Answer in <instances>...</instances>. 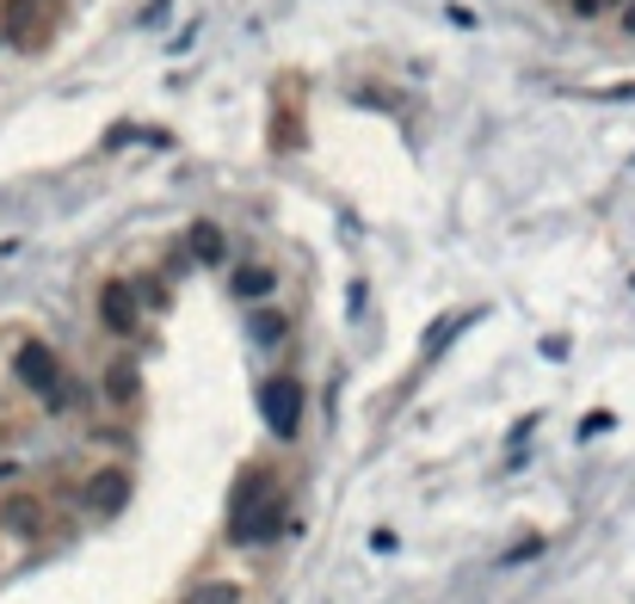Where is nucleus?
<instances>
[{
  "mask_svg": "<svg viewBox=\"0 0 635 604\" xmlns=\"http://www.w3.org/2000/svg\"><path fill=\"white\" fill-rule=\"evenodd\" d=\"M278 530H284V487L265 475V469H248L229 494V542L260 549V542H272Z\"/></svg>",
  "mask_w": 635,
  "mask_h": 604,
  "instance_id": "nucleus-1",
  "label": "nucleus"
},
{
  "mask_svg": "<svg viewBox=\"0 0 635 604\" xmlns=\"http://www.w3.org/2000/svg\"><path fill=\"white\" fill-rule=\"evenodd\" d=\"M13 376L32 395H44V407H68V376H63V358H56V345L44 340H25L13 352Z\"/></svg>",
  "mask_w": 635,
  "mask_h": 604,
  "instance_id": "nucleus-2",
  "label": "nucleus"
},
{
  "mask_svg": "<svg viewBox=\"0 0 635 604\" xmlns=\"http://www.w3.org/2000/svg\"><path fill=\"white\" fill-rule=\"evenodd\" d=\"M130 494H136L130 469L106 463V469H94V475L80 481V512H94V518H118V512L130 506Z\"/></svg>",
  "mask_w": 635,
  "mask_h": 604,
  "instance_id": "nucleus-3",
  "label": "nucleus"
},
{
  "mask_svg": "<svg viewBox=\"0 0 635 604\" xmlns=\"http://www.w3.org/2000/svg\"><path fill=\"white\" fill-rule=\"evenodd\" d=\"M260 414L265 426L278 438H296V426H303V388H296V376H265L260 383Z\"/></svg>",
  "mask_w": 635,
  "mask_h": 604,
  "instance_id": "nucleus-4",
  "label": "nucleus"
},
{
  "mask_svg": "<svg viewBox=\"0 0 635 604\" xmlns=\"http://www.w3.org/2000/svg\"><path fill=\"white\" fill-rule=\"evenodd\" d=\"M99 321H106V333L111 340H130V333H136V296H130V284H106V290H99Z\"/></svg>",
  "mask_w": 635,
  "mask_h": 604,
  "instance_id": "nucleus-5",
  "label": "nucleus"
},
{
  "mask_svg": "<svg viewBox=\"0 0 635 604\" xmlns=\"http://www.w3.org/2000/svg\"><path fill=\"white\" fill-rule=\"evenodd\" d=\"M278 290V272L272 265H234L229 272V296H241V303H260V296Z\"/></svg>",
  "mask_w": 635,
  "mask_h": 604,
  "instance_id": "nucleus-6",
  "label": "nucleus"
},
{
  "mask_svg": "<svg viewBox=\"0 0 635 604\" xmlns=\"http://www.w3.org/2000/svg\"><path fill=\"white\" fill-rule=\"evenodd\" d=\"M186 248H191V260H198V265H222V260H229V241H222L217 222H191Z\"/></svg>",
  "mask_w": 635,
  "mask_h": 604,
  "instance_id": "nucleus-7",
  "label": "nucleus"
},
{
  "mask_svg": "<svg viewBox=\"0 0 635 604\" xmlns=\"http://www.w3.org/2000/svg\"><path fill=\"white\" fill-rule=\"evenodd\" d=\"M136 395H142V376H136V364H130V358H118V364L106 371V402H111V407H130Z\"/></svg>",
  "mask_w": 635,
  "mask_h": 604,
  "instance_id": "nucleus-8",
  "label": "nucleus"
},
{
  "mask_svg": "<svg viewBox=\"0 0 635 604\" xmlns=\"http://www.w3.org/2000/svg\"><path fill=\"white\" fill-rule=\"evenodd\" d=\"M284 333H291V315H284V309H253L248 315V340L253 345H278Z\"/></svg>",
  "mask_w": 635,
  "mask_h": 604,
  "instance_id": "nucleus-9",
  "label": "nucleus"
},
{
  "mask_svg": "<svg viewBox=\"0 0 635 604\" xmlns=\"http://www.w3.org/2000/svg\"><path fill=\"white\" fill-rule=\"evenodd\" d=\"M0 518H7L13 530H37V525H44V506H37V499H25V494H13L7 506H0Z\"/></svg>",
  "mask_w": 635,
  "mask_h": 604,
  "instance_id": "nucleus-10",
  "label": "nucleus"
},
{
  "mask_svg": "<svg viewBox=\"0 0 635 604\" xmlns=\"http://www.w3.org/2000/svg\"><path fill=\"white\" fill-rule=\"evenodd\" d=\"M186 604H241V586H234V580H204Z\"/></svg>",
  "mask_w": 635,
  "mask_h": 604,
  "instance_id": "nucleus-11",
  "label": "nucleus"
},
{
  "mask_svg": "<svg viewBox=\"0 0 635 604\" xmlns=\"http://www.w3.org/2000/svg\"><path fill=\"white\" fill-rule=\"evenodd\" d=\"M604 13V0H573V19H599Z\"/></svg>",
  "mask_w": 635,
  "mask_h": 604,
  "instance_id": "nucleus-12",
  "label": "nucleus"
},
{
  "mask_svg": "<svg viewBox=\"0 0 635 604\" xmlns=\"http://www.w3.org/2000/svg\"><path fill=\"white\" fill-rule=\"evenodd\" d=\"M623 32L635 37V0H623Z\"/></svg>",
  "mask_w": 635,
  "mask_h": 604,
  "instance_id": "nucleus-13",
  "label": "nucleus"
}]
</instances>
